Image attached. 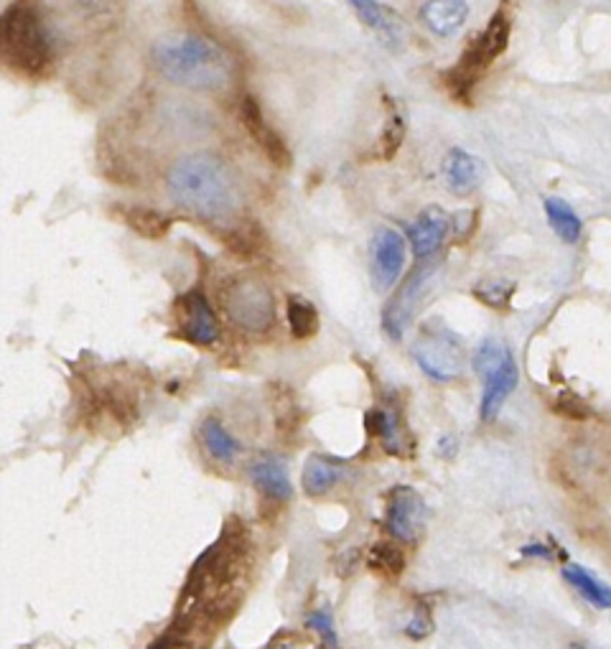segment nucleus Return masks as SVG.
Segmentation results:
<instances>
[{"label":"nucleus","instance_id":"nucleus-2","mask_svg":"<svg viewBox=\"0 0 611 649\" xmlns=\"http://www.w3.org/2000/svg\"><path fill=\"white\" fill-rule=\"evenodd\" d=\"M154 65L171 85L197 92L223 90L233 77V65L225 51L199 33H176L156 41Z\"/></svg>","mask_w":611,"mask_h":649},{"label":"nucleus","instance_id":"nucleus-12","mask_svg":"<svg viewBox=\"0 0 611 649\" xmlns=\"http://www.w3.org/2000/svg\"><path fill=\"white\" fill-rule=\"evenodd\" d=\"M449 233H451V217L444 209L428 207L411 222V227H407V239H411L415 257L428 260L431 255H436L441 247H444Z\"/></svg>","mask_w":611,"mask_h":649},{"label":"nucleus","instance_id":"nucleus-3","mask_svg":"<svg viewBox=\"0 0 611 649\" xmlns=\"http://www.w3.org/2000/svg\"><path fill=\"white\" fill-rule=\"evenodd\" d=\"M0 51L16 75L39 79L49 72L55 47L39 8L31 0H16L0 21Z\"/></svg>","mask_w":611,"mask_h":649},{"label":"nucleus","instance_id":"nucleus-6","mask_svg":"<svg viewBox=\"0 0 611 649\" xmlns=\"http://www.w3.org/2000/svg\"><path fill=\"white\" fill-rule=\"evenodd\" d=\"M413 357L418 367L436 382L459 380L464 372L466 354L456 336L444 328H423V334L413 344Z\"/></svg>","mask_w":611,"mask_h":649},{"label":"nucleus","instance_id":"nucleus-18","mask_svg":"<svg viewBox=\"0 0 611 649\" xmlns=\"http://www.w3.org/2000/svg\"><path fill=\"white\" fill-rule=\"evenodd\" d=\"M344 476H347V466H344L342 461H334L332 456H318V453H314L304 466V492L308 496H314V500H318V496L329 494Z\"/></svg>","mask_w":611,"mask_h":649},{"label":"nucleus","instance_id":"nucleus-17","mask_svg":"<svg viewBox=\"0 0 611 649\" xmlns=\"http://www.w3.org/2000/svg\"><path fill=\"white\" fill-rule=\"evenodd\" d=\"M250 479L258 486V492L270 496L276 502H288L294 496V486H290L288 469L276 456H260L250 466Z\"/></svg>","mask_w":611,"mask_h":649},{"label":"nucleus","instance_id":"nucleus-29","mask_svg":"<svg viewBox=\"0 0 611 649\" xmlns=\"http://www.w3.org/2000/svg\"><path fill=\"white\" fill-rule=\"evenodd\" d=\"M433 631V617L426 603H418V609L413 611L411 621L405 625V635L411 639H426Z\"/></svg>","mask_w":611,"mask_h":649},{"label":"nucleus","instance_id":"nucleus-16","mask_svg":"<svg viewBox=\"0 0 611 649\" xmlns=\"http://www.w3.org/2000/svg\"><path fill=\"white\" fill-rule=\"evenodd\" d=\"M421 19L436 37L446 39L462 31L469 19L466 0H426L421 8Z\"/></svg>","mask_w":611,"mask_h":649},{"label":"nucleus","instance_id":"nucleus-8","mask_svg":"<svg viewBox=\"0 0 611 649\" xmlns=\"http://www.w3.org/2000/svg\"><path fill=\"white\" fill-rule=\"evenodd\" d=\"M423 518H426V507H423L421 494L411 486L393 489L387 500V532L397 542H415L423 532Z\"/></svg>","mask_w":611,"mask_h":649},{"label":"nucleus","instance_id":"nucleus-11","mask_svg":"<svg viewBox=\"0 0 611 649\" xmlns=\"http://www.w3.org/2000/svg\"><path fill=\"white\" fill-rule=\"evenodd\" d=\"M520 380L518 362L512 354H504V360L494 367L492 372H486L482 377L484 382V393H482V405H480V417L482 423H494L502 411V405L507 403V397L515 393Z\"/></svg>","mask_w":611,"mask_h":649},{"label":"nucleus","instance_id":"nucleus-19","mask_svg":"<svg viewBox=\"0 0 611 649\" xmlns=\"http://www.w3.org/2000/svg\"><path fill=\"white\" fill-rule=\"evenodd\" d=\"M563 578L569 581L571 589L579 591L583 601L591 603V607L611 611V586H607L604 581H599V578L593 576L591 571H587V568L575 566V563H565Z\"/></svg>","mask_w":611,"mask_h":649},{"label":"nucleus","instance_id":"nucleus-26","mask_svg":"<svg viewBox=\"0 0 611 649\" xmlns=\"http://www.w3.org/2000/svg\"><path fill=\"white\" fill-rule=\"evenodd\" d=\"M515 286L507 281H484L480 286L474 288V296L482 301V304L492 306V308H504L510 304V296Z\"/></svg>","mask_w":611,"mask_h":649},{"label":"nucleus","instance_id":"nucleus-31","mask_svg":"<svg viewBox=\"0 0 611 649\" xmlns=\"http://www.w3.org/2000/svg\"><path fill=\"white\" fill-rule=\"evenodd\" d=\"M438 453L446 459H454L456 456V439L454 435H444V439L438 441Z\"/></svg>","mask_w":611,"mask_h":649},{"label":"nucleus","instance_id":"nucleus-21","mask_svg":"<svg viewBox=\"0 0 611 649\" xmlns=\"http://www.w3.org/2000/svg\"><path fill=\"white\" fill-rule=\"evenodd\" d=\"M120 217L126 219V225L132 229V233H138L140 237H148V239L166 237L168 229H171L174 225V219L168 217L166 212L148 209V207H122Z\"/></svg>","mask_w":611,"mask_h":649},{"label":"nucleus","instance_id":"nucleus-22","mask_svg":"<svg viewBox=\"0 0 611 649\" xmlns=\"http://www.w3.org/2000/svg\"><path fill=\"white\" fill-rule=\"evenodd\" d=\"M365 423H367V431L372 435H377L380 441H383V449L387 453H393L397 456L403 446V431H401V417L393 411V407H380V411H369L365 415Z\"/></svg>","mask_w":611,"mask_h":649},{"label":"nucleus","instance_id":"nucleus-24","mask_svg":"<svg viewBox=\"0 0 611 649\" xmlns=\"http://www.w3.org/2000/svg\"><path fill=\"white\" fill-rule=\"evenodd\" d=\"M286 316L290 334H294L296 340H312L318 332V311L312 301L304 296H288Z\"/></svg>","mask_w":611,"mask_h":649},{"label":"nucleus","instance_id":"nucleus-23","mask_svg":"<svg viewBox=\"0 0 611 649\" xmlns=\"http://www.w3.org/2000/svg\"><path fill=\"white\" fill-rule=\"evenodd\" d=\"M545 217H548V222H551L553 233L561 237L565 245L579 243L583 225H581V217L575 215L569 201H563L558 197L545 199Z\"/></svg>","mask_w":611,"mask_h":649},{"label":"nucleus","instance_id":"nucleus-32","mask_svg":"<svg viewBox=\"0 0 611 649\" xmlns=\"http://www.w3.org/2000/svg\"><path fill=\"white\" fill-rule=\"evenodd\" d=\"M273 649H298V647H294V645H276Z\"/></svg>","mask_w":611,"mask_h":649},{"label":"nucleus","instance_id":"nucleus-34","mask_svg":"<svg viewBox=\"0 0 611 649\" xmlns=\"http://www.w3.org/2000/svg\"><path fill=\"white\" fill-rule=\"evenodd\" d=\"M318 649H324V647H318Z\"/></svg>","mask_w":611,"mask_h":649},{"label":"nucleus","instance_id":"nucleus-13","mask_svg":"<svg viewBox=\"0 0 611 649\" xmlns=\"http://www.w3.org/2000/svg\"><path fill=\"white\" fill-rule=\"evenodd\" d=\"M428 273H431V268L415 271L411 278L405 281V286L401 288V293L390 298L387 308L383 311V326H385V332L393 336V340H401L407 322H411L415 304H418V298H421V291H423V286H426Z\"/></svg>","mask_w":611,"mask_h":649},{"label":"nucleus","instance_id":"nucleus-10","mask_svg":"<svg viewBox=\"0 0 611 649\" xmlns=\"http://www.w3.org/2000/svg\"><path fill=\"white\" fill-rule=\"evenodd\" d=\"M240 120H243L245 130L250 132V138L263 150V156L268 158L273 166H278V168L290 166V150L286 146V140H283L278 132L268 126V120H265L260 105L247 95L240 100Z\"/></svg>","mask_w":611,"mask_h":649},{"label":"nucleus","instance_id":"nucleus-25","mask_svg":"<svg viewBox=\"0 0 611 649\" xmlns=\"http://www.w3.org/2000/svg\"><path fill=\"white\" fill-rule=\"evenodd\" d=\"M367 566L380 576L397 578L405 571V555L401 548L393 545V542H377V545L369 550Z\"/></svg>","mask_w":611,"mask_h":649},{"label":"nucleus","instance_id":"nucleus-4","mask_svg":"<svg viewBox=\"0 0 611 649\" xmlns=\"http://www.w3.org/2000/svg\"><path fill=\"white\" fill-rule=\"evenodd\" d=\"M510 33H512L510 16L504 11H497L480 37L472 39V43L464 49L462 59H459V65L451 67L444 75V85L454 100L462 105L472 102V92L474 87L480 85L482 75L504 55V49H507Z\"/></svg>","mask_w":611,"mask_h":649},{"label":"nucleus","instance_id":"nucleus-1","mask_svg":"<svg viewBox=\"0 0 611 649\" xmlns=\"http://www.w3.org/2000/svg\"><path fill=\"white\" fill-rule=\"evenodd\" d=\"M166 184L171 199L207 225L229 227L240 215V191L223 158L211 154L179 158L168 171Z\"/></svg>","mask_w":611,"mask_h":649},{"label":"nucleus","instance_id":"nucleus-30","mask_svg":"<svg viewBox=\"0 0 611 649\" xmlns=\"http://www.w3.org/2000/svg\"><path fill=\"white\" fill-rule=\"evenodd\" d=\"M520 553L525 558H540V560H551L553 558V550L548 545H543V542H530V545L522 548Z\"/></svg>","mask_w":611,"mask_h":649},{"label":"nucleus","instance_id":"nucleus-14","mask_svg":"<svg viewBox=\"0 0 611 649\" xmlns=\"http://www.w3.org/2000/svg\"><path fill=\"white\" fill-rule=\"evenodd\" d=\"M444 179L451 194L469 197L480 189L484 179V164L464 148H451L444 158Z\"/></svg>","mask_w":611,"mask_h":649},{"label":"nucleus","instance_id":"nucleus-28","mask_svg":"<svg viewBox=\"0 0 611 649\" xmlns=\"http://www.w3.org/2000/svg\"><path fill=\"white\" fill-rule=\"evenodd\" d=\"M308 627H312L318 637L324 639V645L329 649L339 647V635H336V627H334V617L329 609H316L308 613Z\"/></svg>","mask_w":611,"mask_h":649},{"label":"nucleus","instance_id":"nucleus-5","mask_svg":"<svg viewBox=\"0 0 611 649\" xmlns=\"http://www.w3.org/2000/svg\"><path fill=\"white\" fill-rule=\"evenodd\" d=\"M219 306L235 326L250 334H265L276 324V298L258 275L240 273L219 286Z\"/></svg>","mask_w":611,"mask_h":649},{"label":"nucleus","instance_id":"nucleus-15","mask_svg":"<svg viewBox=\"0 0 611 649\" xmlns=\"http://www.w3.org/2000/svg\"><path fill=\"white\" fill-rule=\"evenodd\" d=\"M349 6L354 8V13L359 16V21L383 39L385 47L390 49L403 47V26L397 21V16L380 3V0H349Z\"/></svg>","mask_w":611,"mask_h":649},{"label":"nucleus","instance_id":"nucleus-9","mask_svg":"<svg viewBox=\"0 0 611 649\" xmlns=\"http://www.w3.org/2000/svg\"><path fill=\"white\" fill-rule=\"evenodd\" d=\"M179 324L186 342L207 346L219 336V324L209 301L199 291H189L179 298Z\"/></svg>","mask_w":611,"mask_h":649},{"label":"nucleus","instance_id":"nucleus-33","mask_svg":"<svg viewBox=\"0 0 611 649\" xmlns=\"http://www.w3.org/2000/svg\"><path fill=\"white\" fill-rule=\"evenodd\" d=\"M573 649H587V647H573Z\"/></svg>","mask_w":611,"mask_h":649},{"label":"nucleus","instance_id":"nucleus-27","mask_svg":"<svg viewBox=\"0 0 611 649\" xmlns=\"http://www.w3.org/2000/svg\"><path fill=\"white\" fill-rule=\"evenodd\" d=\"M403 136H405L403 118H401V112H397L393 108V112H390V118L385 122V130H383V144H380V158H393L395 150L401 148V144H403Z\"/></svg>","mask_w":611,"mask_h":649},{"label":"nucleus","instance_id":"nucleus-20","mask_svg":"<svg viewBox=\"0 0 611 649\" xmlns=\"http://www.w3.org/2000/svg\"><path fill=\"white\" fill-rule=\"evenodd\" d=\"M199 435H201L204 449H207V453L215 461H223V464H233V461L240 456V443H237L235 435L227 431V425L219 421V417L209 415L207 421L201 423Z\"/></svg>","mask_w":611,"mask_h":649},{"label":"nucleus","instance_id":"nucleus-7","mask_svg":"<svg viewBox=\"0 0 611 649\" xmlns=\"http://www.w3.org/2000/svg\"><path fill=\"white\" fill-rule=\"evenodd\" d=\"M405 268V237L393 227H380L369 245V273L380 293L401 281Z\"/></svg>","mask_w":611,"mask_h":649}]
</instances>
